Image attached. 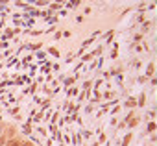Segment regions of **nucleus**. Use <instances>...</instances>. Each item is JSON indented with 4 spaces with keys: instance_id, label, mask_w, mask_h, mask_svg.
Masks as SVG:
<instances>
[]
</instances>
